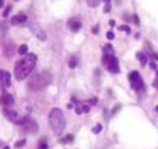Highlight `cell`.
<instances>
[{
  "label": "cell",
  "instance_id": "24",
  "mask_svg": "<svg viewBox=\"0 0 158 149\" xmlns=\"http://www.w3.org/2000/svg\"><path fill=\"white\" fill-rule=\"evenodd\" d=\"M107 38L112 40V38H114V33H112V32H107Z\"/></svg>",
  "mask_w": 158,
  "mask_h": 149
},
{
  "label": "cell",
  "instance_id": "7",
  "mask_svg": "<svg viewBox=\"0 0 158 149\" xmlns=\"http://www.w3.org/2000/svg\"><path fill=\"white\" fill-rule=\"evenodd\" d=\"M3 114H5V117L8 121H11V122H14V124H19L22 121V117H21V114H18L14 110H11V108H8L6 106L5 110H3Z\"/></svg>",
  "mask_w": 158,
  "mask_h": 149
},
{
  "label": "cell",
  "instance_id": "11",
  "mask_svg": "<svg viewBox=\"0 0 158 149\" xmlns=\"http://www.w3.org/2000/svg\"><path fill=\"white\" fill-rule=\"evenodd\" d=\"M81 21L79 19H70L68 21V27H70V30L71 32H78V30H81Z\"/></svg>",
  "mask_w": 158,
  "mask_h": 149
},
{
  "label": "cell",
  "instance_id": "9",
  "mask_svg": "<svg viewBox=\"0 0 158 149\" xmlns=\"http://www.w3.org/2000/svg\"><path fill=\"white\" fill-rule=\"evenodd\" d=\"M0 101H2L5 106H13V103H14V99H13V95H10L8 92H3V95L0 97Z\"/></svg>",
  "mask_w": 158,
  "mask_h": 149
},
{
  "label": "cell",
  "instance_id": "16",
  "mask_svg": "<svg viewBox=\"0 0 158 149\" xmlns=\"http://www.w3.org/2000/svg\"><path fill=\"white\" fill-rule=\"evenodd\" d=\"M71 141H73V135H68V137H65L63 140H60V143L65 144V143H71Z\"/></svg>",
  "mask_w": 158,
  "mask_h": 149
},
{
  "label": "cell",
  "instance_id": "5",
  "mask_svg": "<svg viewBox=\"0 0 158 149\" xmlns=\"http://www.w3.org/2000/svg\"><path fill=\"white\" fill-rule=\"evenodd\" d=\"M19 125H21V128L25 133H36V132H38V124H36L30 116L22 117V121L19 122Z\"/></svg>",
  "mask_w": 158,
  "mask_h": 149
},
{
  "label": "cell",
  "instance_id": "18",
  "mask_svg": "<svg viewBox=\"0 0 158 149\" xmlns=\"http://www.w3.org/2000/svg\"><path fill=\"white\" fill-rule=\"evenodd\" d=\"M89 110H90V106H89V105H85V103H82V105H81V111H82V113H89Z\"/></svg>",
  "mask_w": 158,
  "mask_h": 149
},
{
  "label": "cell",
  "instance_id": "15",
  "mask_svg": "<svg viewBox=\"0 0 158 149\" xmlns=\"http://www.w3.org/2000/svg\"><path fill=\"white\" fill-rule=\"evenodd\" d=\"M27 49H29V48H27V45H22V46H19L18 52H19V54H21V56H22V54H27Z\"/></svg>",
  "mask_w": 158,
  "mask_h": 149
},
{
  "label": "cell",
  "instance_id": "3",
  "mask_svg": "<svg viewBox=\"0 0 158 149\" xmlns=\"http://www.w3.org/2000/svg\"><path fill=\"white\" fill-rule=\"evenodd\" d=\"M49 124H51L52 132L55 135H60L65 130L66 121H65V116H63L60 108H52L51 110V113H49Z\"/></svg>",
  "mask_w": 158,
  "mask_h": 149
},
{
  "label": "cell",
  "instance_id": "26",
  "mask_svg": "<svg viewBox=\"0 0 158 149\" xmlns=\"http://www.w3.org/2000/svg\"><path fill=\"white\" fill-rule=\"evenodd\" d=\"M153 84H155V87H158V73H157V79H155V83H153Z\"/></svg>",
  "mask_w": 158,
  "mask_h": 149
},
{
  "label": "cell",
  "instance_id": "25",
  "mask_svg": "<svg viewBox=\"0 0 158 149\" xmlns=\"http://www.w3.org/2000/svg\"><path fill=\"white\" fill-rule=\"evenodd\" d=\"M89 103H90V105H95V103H96V99H92V100L89 101Z\"/></svg>",
  "mask_w": 158,
  "mask_h": 149
},
{
  "label": "cell",
  "instance_id": "22",
  "mask_svg": "<svg viewBox=\"0 0 158 149\" xmlns=\"http://www.w3.org/2000/svg\"><path fill=\"white\" fill-rule=\"evenodd\" d=\"M24 144H25V140H21V141L16 143V148H21V146H24Z\"/></svg>",
  "mask_w": 158,
  "mask_h": 149
},
{
  "label": "cell",
  "instance_id": "4",
  "mask_svg": "<svg viewBox=\"0 0 158 149\" xmlns=\"http://www.w3.org/2000/svg\"><path fill=\"white\" fill-rule=\"evenodd\" d=\"M103 65H105V68L111 73H119L120 72L119 60H117L112 54H105V56H103Z\"/></svg>",
  "mask_w": 158,
  "mask_h": 149
},
{
  "label": "cell",
  "instance_id": "29",
  "mask_svg": "<svg viewBox=\"0 0 158 149\" xmlns=\"http://www.w3.org/2000/svg\"><path fill=\"white\" fill-rule=\"evenodd\" d=\"M5 149H10V148H8V146H6V148H5Z\"/></svg>",
  "mask_w": 158,
  "mask_h": 149
},
{
  "label": "cell",
  "instance_id": "2",
  "mask_svg": "<svg viewBox=\"0 0 158 149\" xmlns=\"http://www.w3.org/2000/svg\"><path fill=\"white\" fill-rule=\"evenodd\" d=\"M52 76L49 72H40L38 74H33L29 81H27V87L30 90H43L51 84Z\"/></svg>",
  "mask_w": 158,
  "mask_h": 149
},
{
  "label": "cell",
  "instance_id": "20",
  "mask_svg": "<svg viewBox=\"0 0 158 149\" xmlns=\"http://www.w3.org/2000/svg\"><path fill=\"white\" fill-rule=\"evenodd\" d=\"M101 128H103V127H101L100 124L95 125V127H93V133H100V132H101Z\"/></svg>",
  "mask_w": 158,
  "mask_h": 149
},
{
  "label": "cell",
  "instance_id": "12",
  "mask_svg": "<svg viewBox=\"0 0 158 149\" xmlns=\"http://www.w3.org/2000/svg\"><path fill=\"white\" fill-rule=\"evenodd\" d=\"M136 57L139 59L141 65H146V63H147V56H146L144 52H137V54H136Z\"/></svg>",
  "mask_w": 158,
  "mask_h": 149
},
{
  "label": "cell",
  "instance_id": "13",
  "mask_svg": "<svg viewBox=\"0 0 158 149\" xmlns=\"http://www.w3.org/2000/svg\"><path fill=\"white\" fill-rule=\"evenodd\" d=\"M68 65H70V68H76L78 67V57H71Z\"/></svg>",
  "mask_w": 158,
  "mask_h": 149
},
{
  "label": "cell",
  "instance_id": "6",
  "mask_svg": "<svg viewBox=\"0 0 158 149\" xmlns=\"http://www.w3.org/2000/svg\"><path fill=\"white\" fill-rule=\"evenodd\" d=\"M128 79H130V84H131V87L134 90H137V92H144V83H142V78H141V74L137 72H131L128 74Z\"/></svg>",
  "mask_w": 158,
  "mask_h": 149
},
{
  "label": "cell",
  "instance_id": "21",
  "mask_svg": "<svg viewBox=\"0 0 158 149\" xmlns=\"http://www.w3.org/2000/svg\"><path fill=\"white\" fill-rule=\"evenodd\" d=\"M120 30H122V32H125V33H130V27L128 26H120Z\"/></svg>",
  "mask_w": 158,
  "mask_h": 149
},
{
  "label": "cell",
  "instance_id": "14",
  "mask_svg": "<svg viewBox=\"0 0 158 149\" xmlns=\"http://www.w3.org/2000/svg\"><path fill=\"white\" fill-rule=\"evenodd\" d=\"M85 2H87V5H89V6L95 8V6H98V3L101 2V0H85Z\"/></svg>",
  "mask_w": 158,
  "mask_h": 149
},
{
  "label": "cell",
  "instance_id": "23",
  "mask_svg": "<svg viewBox=\"0 0 158 149\" xmlns=\"http://www.w3.org/2000/svg\"><path fill=\"white\" fill-rule=\"evenodd\" d=\"M10 10H11V8H10V6H6V10H5V13H3V16H8V14H10Z\"/></svg>",
  "mask_w": 158,
  "mask_h": 149
},
{
  "label": "cell",
  "instance_id": "27",
  "mask_svg": "<svg viewBox=\"0 0 158 149\" xmlns=\"http://www.w3.org/2000/svg\"><path fill=\"white\" fill-rule=\"evenodd\" d=\"M2 6H3V0H0V8H2Z\"/></svg>",
  "mask_w": 158,
  "mask_h": 149
},
{
  "label": "cell",
  "instance_id": "10",
  "mask_svg": "<svg viewBox=\"0 0 158 149\" xmlns=\"http://www.w3.org/2000/svg\"><path fill=\"white\" fill-rule=\"evenodd\" d=\"M25 21H27V16L22 14V13H21V14H16V16H13V18H11V24H13V26H22Z\"/></svg>",
  "mask_w": 158,
  "mask_h": 149
},
{
  "label": "cell",
  "instance_id": "17",
  "mask_svg": "<svg viewBox=\"0 0 158 149\" xmlns=\"http://www.w3.org/2000/svg\"><path fill=\"white\" fill-rule=\"evenodd\" d=\"M38 149H48V143H46V140H41V141H40Z\"/></svg>",
  "mask_w": 158,
  "mask_h": 149
},
{
  "label": "cell",
  "instance_id": "28",
  "mask_svg": "<svg viewBox=\"0 0 158 149\" xmlns=\"http://www.w3.org/2000/svg\"><path fill=\"white\" fill-rule=\"evenodd\" d=\"M155 111H157V113H158V106H157V108H155Z\"/></svg>",
  "mask_w": 158,
  "mask_h": 149
},
{
  "label": "cell",
  "instance_id": "8",
  "mask_svg": "<svg viewBox=\"0 0 158 149\" xmlns=\"http://www.w3.org/2000/svg\"><path fill=\"white\" fill-rule=\"evenodd\" d=\"M0 84L3 87H10L11 86V74L5 70H0Z\"/></svg>",
  "mask_w": 158,
  "mask_h": 149
},
{
  "label": "cell",
  "instance_id": "19",
  "mask_svg": "<svg viewBox=\"0 0 158 149\" xmlns=\"http://www.w3.org/2000/svg\"><path fill=\"white\" fill-rule=\"evenodd\" d=\"M112 46H111V45H106L105 46V54H112Z\"/></svg>",
  "mask_w": 158,
  "mask_h": 149
},
{
  "label": "cell",
  "instance_id": "1",
  "mask_svg": "<svg viewBox=\"0 0 158 149\" xmlns=\"http://www.w3.org/2000/svg\"><path fill=\"white\" fill-rule=\"evenodd\" d=\"M36 60H38V57H36L35 54H25V57H22L21 60L16 62V65H14V76L18 78L19 81L25 79V78L32 73V70L35 68Z\"/></svg>",
  "mask_w": 158,
  "mask_h": 149
}]
</instances>
